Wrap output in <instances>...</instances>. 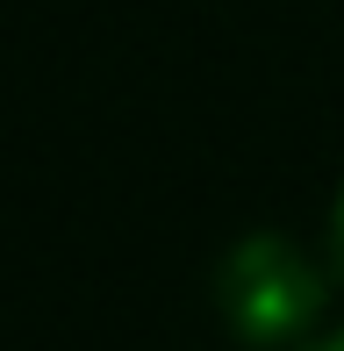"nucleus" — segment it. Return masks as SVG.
I'll list each match as a JSON object with an SVG mask.
<instances>
[{
    "label": "nucleus",
    "instance_id": "obj_1",
    "mask_svg": "<svg viewBox=\"0 0 344 351\" xmlns=\"http://www.w3.org/2000/svg\"><path fill=\"white\" fill-rule=\"evenodd\" d=\"M323 301H330V273L280 230L237 237V244L223 251V265H215V308L258 351L308 344L316 323H323Z\"/></svg>",
    "mask_w": 344,
    "mask_h": 351
},
{
    "label": "nucleus",
    "instance_id": "obj_2",
    "mask_svg": "<svg viewBox=\"0 0 344 351\" xmlns=\"http://www.w3.org/2000/svg\"><path fill=\"white\" fill-rule=\"evenodd\" d=\"M330 273L344 287V186H337V201H330Z\"/></svg>",
    "mask_w": 344,
    "mask_h": 351
},
{
    "label": "nucleus",
    "instance_id": "obj_3",
    "mask_svg": "<svg viewBox=\"0 0 344 351\" xmlns=\"http://www.w3.org/2000/svg\"><path fill=\"white\" fill-rule=\"evenodd\" d=\"M302 351H344V330H316V337H308Z\"/></svg>",
    "mask_w": 344,
    "mask_h": 351
}]
</instances>
